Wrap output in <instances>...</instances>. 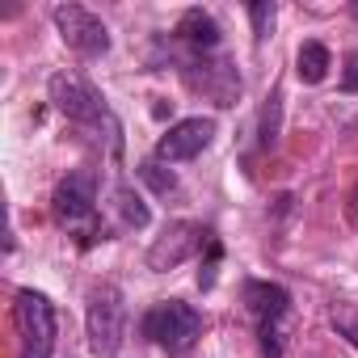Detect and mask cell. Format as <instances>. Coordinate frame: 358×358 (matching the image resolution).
Here are the masks:
<instances>
[{
    "mask_svg": "<svg viewBox=\"0 0 358 358\" xmlns=\"http://www.w3.org/2000/svg\"><path fill=\"white\" fill-rule=\"evenodd\" d=\"M139 333L169 354H190L194 341L203 337V312L186 299H160L143 312Z\"/></svg>",
    "mask_w": 358,
    "mask_h": 358,
    "instance_id": "obj_1",
    "label": "cell"
},
{
    "mask_svg": "<svg viewBox=\"0 0 358 358\" xmlns=\"http://www.w3.org/2000/svg\"><path fill=\"white\" fill-rule=\"evenodd\" d=\"M51 211H55V224L68 228V232H80L85 241H97V173L93 169H76L68 173L64 182L55 186V199H51ZM106 241V236H101Z\"/></svg>",
    "mask_w": 358,
    "mask_h": 358,
    "instance_id": "obj_2",
    "label": "cell"
},
{
    "mask_svg": "<svg viewBox=\"0 0 358 358\" xmlns=\"http://www.w3.org/2000/svg\"><path fill=\"white\" fill-rule=\"evenodd\" d=\"M85 324H89V350L97 358H114L122 350V341H127V299H122V291L110 287V282L97 287L89 295Z\"/></svg>",
    "mask_w": 358,
    "mask_h": 358,
    "instance_id": "obj_3",
    "label": "cell"
},
{
    "mask_svg": "<svg viewBox=\"0 0 358 358\" xmlns=\"http://www.w3.org/2000/svg\"><path fill=\"white\" fill-rule=\"evenodd\" d=\"M51 101H55V110H59L68 122H80V127H106V131L118 139V122H114V114L106 110V97H97V89L85 85L80 76H72V72H55V76H51Z\"/></svg>",
    "mask_w": 358,
    "mask_h": 358,
    "instance_id": "obj_4",
    "label": "cell"
},
{
    "mask_svg": "<svg viewBox=\"0 0 358 358\" xmlns=\"http://www.w3.org/2000/svg\"><path fill=\"white\" fill-rule=\"evenodd\" d=\"M245 303L257 320V337L262 350L270 358H282V337H287V316H291V295L278 282H249L245 287Z\"/></svg>",
    "mask_w": 358,
    "mask_h": 358,
    "instance_id": "obj_5",
    "label": "cell"
},
{
    "mask_svg": "<svg viewBox=\"0 0 358 358\" xmlns=\"http://www.w3.org/2000/svg\"><path fill=\"white\" fill-rule=\"evenodd\" d=\"M17 329H22V358H51V350H55V303L43 291L22 287L17 291Z\"/></svg>",
    "mask_w": 358,
    "mask_h": 358,
    "instance_id": "obj_6",
    "label": "cell"
},
{
    "mask_svg": "<svg viewBox=\"0 0 358 358\" xmlns=\"http://www.w3.org/2000/svg\"><path fill=\"white\" fill-rule=\"evenodd\" d=\"M51 17H55V26H59V38H64L76 55L97 59V55L110 51V30H106V22H101L93 9H85V5H55Z\"/></svg>",
    "mask_w": 358,
    "mask_h": 358,
    "instance_id": "obj_7",
    "label": "cell"
},
{
    "mask_svg": "<svg viewBox=\"0 0 358 358\" xmlns=\"http://www.w3.org/2000/svg\"><path fill=\"white\" fill-rule=\"evenodd\" d=\"M203 245H211V232H207L203 224L177 220V224H169V228L152 241V249H148V270H173V266L190 262Z\"/></svg>",
    "mask_w": 358,
    "mask_h": 358,
    "instance_id": "obj_8",
    "label": "cell"
},
{
    "mask_svg": "<svg viewBox=\"0 0 358 358\" xmlns=\"http://www.w3.org/2000/svg\"><path fill=\"white\" fill-rule=\"evenodd\" d=\"M211 139H215V118H182L156 139V160H164V164L194 160L199 152L211 148Z\"/></svg>",
    "mask_w": 358,
    "mask_h": 358,
    "instance_id": "obj_9",
    "label": "cell"
},
{
    "mask_svg": "<svg viewBox=\"0 0 358 358\" xmlns=\"http://www.w3.org/2000/svg\"><path fill=\"white\" fill-rule=\"evenodd\" d=\"M186 80H190V89L207 93L215 106H236V97H241V76H236V68L228 59H211V55L190 59Z\"/></svg>",
    "mask_w": 358,
    "mask_h": 358,
    "instance_id": "obj_10",
    "label": "cell"
},
{
    "mask_svg": "<svg viewBox=\"0 0 358 358\" xmlns=\"http://www.w3.org/2000/svg\"><path fill=\"white\" fill-rule=\"evenodd\" d=\"M173 38L190 51V59H203V55H215V51H220V26H215V17L203 13V9H190L182 22H177Z\"/></svg>",
    "mask_w": 358,
    "mask_h": 358,
    "instance_id": "obj_11",
    "label": "cell"
},
{
    "mask_svg": "<svg viewBox=\"0 0 358 358\" xmlns=\"http://www.w3.org/2000/svg\"><path fill=\"white\" fill-rule=\"evenodd\" d=\"M329 68H333V55H329V47L324 43H303L299 47V55H295V72H299V80L303 85H320L324 76H329Z\"/></svg>",
    "mask_w": 358,
    "mask_h": 358,
    "instance_id": "obj_12",
    "label": "cell"
},
{
    "mask_svg": "<svg viewBox=\"0 0 358 358\" xmlns=\"http://www.w3.org/2000/svg\"><path fill=\"white\" fill-rule=\"evenodd\" d=\"M114 211H118V220H122V228H148V207H143V199L131 190V186H118L114 190Z\"/></svg>",
    "mask_w": 358,
    "mask_h": 358,
    "instance_id": "obj_13",
    "label": "cell"
},
{
    "mask_svg": "<svg viewBox=\"0 0 358 358\" xmlns=\"http://www.w3.org/2000/svg\"><path fill=\"white\" fill-rule=\"evenodd\" d=\"M139 177H143V182H148L156 194H173V190H177V177H173V173L164 169V160H156V156L139 164Z\"/></svg>",
    "mask_w": 358,
    "mask_h": 358,
    "instance_id": "obj_14",
    "label": "cell"
},
{
    "mask_svg": "<svg viewBox=\"0 0 358 358\" xmlns=\"http://www.w3.org/2000/svg\"><path fill=\"white\" fill-rule=\"evenodd\" d=\"M329 320H333V329L358 350V308H354V303H333V308H329Z\"/></svg>",
    "mask_w": 358,
    "mask_h": 358,
    "instance_id": "obj_15",
    "label": "cell"
},
{
    "mask_svg": "<svg viewBox=\"0 0 358 358\" xmlns=\"http://www.w3.org/2000/svg\"><path fill=\"white\" fill-rule=\"evenodd\" d=\"M249 17H253V34H257V43H266V38H270V30H274L278 9L270 5V0H262V5H249Z\"/></svg>",
    "mask_w": 358,
    "mask_h": 358,
    "instance_id": "obj_16",
    "label": "cell"
},
{
    "mask_svg": "<svg viewBox=\"0 0 358 358\" xmlns=\"http://www.w3.org/2000/svg\"><path fill=\"white\" fill-rule=\"evenodd\" d=\"M215 262H220V241L211 236V245H207V266H203V274H199V282H203V287H211V282H215Z\"/></svg>",
    "mask_w": 358,
    "mask_h": 358,
    "instance_id": "obj_17",
    "label": "cell"
},
{
    "mask_svg": "<svg viewBox=\"0 0 358 358\" xmlns=\"http://www.w3.org/2000/svg\"><path fill=\"white\" fill-rule=\"evenodd\" d=\"M341 89L345 93H358V51L345 55V72H341Z\"/></svg>",
    "mask_w": 358,
    "mask_h": 358,
    "instance_id": "obj_18",
    "label": "cell"
},
{
    "mask_svg": "<svg viewBox=\"0 0 358 358\" xmlns=\"http://www.w3.org/2000/svg\"><path fill=\"white\" fill-rule=\"evenodd\" d=\"M350 224L358 228V190H354V199H350Z\"/></svg>",
    "mask_w": 358,
    "mask_h": 358,
    "instance_id": "obj_19",
    "label": "cell"
}]
</instances>
